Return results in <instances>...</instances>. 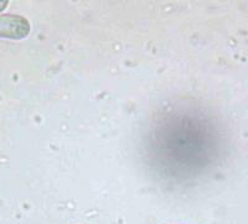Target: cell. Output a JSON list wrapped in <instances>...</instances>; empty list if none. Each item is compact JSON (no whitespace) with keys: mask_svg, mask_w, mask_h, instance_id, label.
Here are the masks:
<instances>
[{"mask_svg":"<svg viewBox=\"0 0 248 224\" xmlns=\"http://www.w3.org/2000/svg\"><path fill=\"white\" fill-rule=\"evenodd\" d=\"M8 4H9V1H6V0H4V1H0V13L3 12L4 9L8 6Z\"/></svg>","mask_w":248,"mask_h":224,"instance_id":"obj_2","label":"cell"},{"mask_svg":"<svg viewBox=\"0 0 248 224\" xmlns=\"http://www.w3.org/2000/svg\"><path fill=\"white\" fill-rule=\"evenodd\" d=\"M29 20L21 15L0 14V39L23 40L30 34Z\"/></svg>","mask_w":248,"mask_h":224,"instance_id":"obj_1","label":"cell"}]
</instances>
